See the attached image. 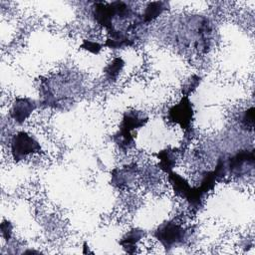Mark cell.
I'll list each match as a JSON object with an SVG mask.
<instances>
[{
	"instance_id": "obj_13",
	"label": "cell",
	"mask_w": 255,
	"mask_h": 255,
	"mask_svg": "<svg viewBox=\"0 0 255 255\" xmlns=\"http://www.w3.org/2000/svg\"><path fill=\"white\" fill-rule=\"evenodd\" d=\"M102 47H103V45H101L100 43L94 42L91 40H84L83 44L81 45V48H83L93 54H98L101 51Z\"/></svg>"
},
{
	"instance_id": "obj_7",
	"label": "cell",
	"mask_w": 255,
	"mask_h": 255,
	"mask_svg": "<svg viewBox=\"0 0 255 255\" xmlns=\"http://www.w3.org/2000/svg\"><path fill=\"white\" fill-rule=\"evenodd\" d=\"M168 9V3L163 1H155V2H149L144 10L143 13L140 15L142 23L148 24L149 22L156 19L158 16H160L165 10Z\"/></svg>"
},
{
	"instance_id": "obj_5",
	"label": "cell",
	"mask_w": 255,
	"mask_h": 255,
	"mask_svg": "<svg viewBox=\"0 0 255 255\" xmlns=\"http://www.w3.org/2000/svg\"><path fill=\"white\" fill-rule=\"evenodd\" d=\"M254 151L251 150H241L232 155L225 161L226 168L232 174L239 175L247 171L246 166L254 165Z\"/></svg>"
},
{
	"instance_id": "obj_9",
	"label": "cell",
	"mask_w": 255,
	"mask_h": 255,
	"mask_svg": "<svg viewBox=\"0 0 255 255\" xmlns=\"http://www.w3.org/2000/svg\"><path fill=\"white\" fill-rule=\"evenodd\" d=\"M167 174H168V180L175 194L182 198H186L188 193L191 190V185L188 183V181L184 177H182L181 175L173 171H170Z\"/></svg>"
},
{
	"instance_id": "obj_8",
	"label": "cell",
	"mask_w": 255,
	"mask_h": 255,
	"mask_svg": "<svg viewBox=\"0 0 255 255\" xmlns=\"http://www.w3.org/2000/svg\"><path fill=\"white\" fill-rule=\"evenodd\" d=\"M144 236V232L141 229L133 228L129 231H128L123 238L120 240V244L123 246V248L128 253H134L136 249L137 243L141 240V238Z\"/></svg>"
},
{
	"instance_id": "obj_11",
	"label": "cell",
	"mask_w": 255,
	"mask_h": 255,
	"mask_svg": "<svg viewBox=\"0 0 255 255\" xmlns=\"http://www.w3.org/2000/svg\"><path fill=\"white\" fill-rule=\"evenodd\" d=\"M125 66V62L122 58H115L105 69L106 78L109 81H116Z\"/></svg>"
},
{
	"instance_id": "obj_10",
	"label": "cell",
	"mask_w": 255,
	"mask_h": 255,
	"mask_svg": "<svg viewBox=\"0 0 255 255\" xmlns=\"http://www.w3.org/2000/svg\"><path fill=\"white\" fill-rule=\"evenodd\" d=\"M158 159H159V167L164 172L168 173L172 171V168L176 163V155L173 149L166 148L159 151Z\"/></svg>"
},
{
	"instance_id": "obj_14",
	"label": "cell",
	"mask_w": 255,
	"mask_h": 255,
	"mask_svg": "<svg viewBox=\"0 0 255 255\" xmlns=\"http://www.w3.org/2000/svg\"><path fill=\"white\" fill-rule=\"evenodd\" d=\"M242 122L244 123V125L246 127H253L254 124V108H250L249 110H247L242 118Z\"/></svg>"
},
{
	"instance_id": "obj_3",
	"label": "cell",
	"mask_w": 255,
	"mask_h": 255,
	"mask_svg": "<svg viewBox=\"0 0 255 255\" xmlns=\"http://www.w3.org/2000/svg\"><path fill=\"white\" fill-rule=\"evenodd\" d=\"M10 148L12 157L16 162L25 159L30 154L41 151L39 141L26 131H18L13 135Z\"/></svg>"
},
{
	"instance_id": "obj_2",
	"label": "cell",
	"mask_w": 255,
	"mask_h": 255,
	"mask_svg": "<svg viewBox=\"0 0 255 255\" xmlns=\"http://www.w3.org/2000/svg\"><path fill=\"white\" fill-rule=\"evenodd\" d=\"M187 229L173 220L161 223L154 231L153 236L167 250L183 244L187 239Z\"/></svg>"
},
{
	"instance_id": "obj_12",
	"label": "cell",
	"mask_w": 255,
	"mask_h": 255,
	"mask_svg": "<svg viewBox=\"0 0 255 255\" xmlns=\"http://www.w3.org/2000/svg\"><path fill=\"white\" fill-rule=\"evenodd\" d=\"M199 83H200V78H199L198 76H196V75H193V76L184 84V86H183V88H182V93H183V95L186 96V97H188V95H189L190 93H192V92L197 88V86L199 85Z\"/></svg>"
},
{
	"instance_id": "obj_4",
	"label": "cell",
	"mask_w": 255,
	"mask_h": 255,
	"mask_svg": "<svg viewBox=\"0 0 255 255\" xmlns=\"http://www.w3.org/2000/svg\"><path fill=\"white\" fill-rule=\"evenodd\" d=\"M168 117L180 128H189L193 117V108L188 97L183 96L176 105L172 106L168 112Z\"/></svg>"
},
{
	"instance_id": "obj_1",
	"label": "cell",
	"mask_w": 255,
	"mask_h": 255,
	"mask_svg": "<svg viewBox=\"0 0 255 255\" xmlns=\"http://www.w3.org/2000/svg\"><path fill=\"white\" fill-rule=\"evenodd\" d=\"M148 118L139 111H128L123 116L119 131L114 135L115 142L122 149H128L133 144L132 131L143 127Z\"/></svg>"
},
{
	"instance_id": "obj_15",
	"label": "cell",
	"mask_w": 255,
	"mask_h": 255,
	"mask_svg": "<svg viewBox=\"0 0 255 255\" xmlns=\"http://www.w3.org/2000/svg\"><path fill=\"white\" fill-rule=\"evenodd\" d=\"M1 233L6 240H9L12 233V225L10 224V222L3 221V223L1 224Z\"/></svg>"
},
{
	"instance_id": "obj_6",
	"label": "cell",
	"mask_w": 255,
	"mask_h": 255,
	"mask_svg": "<svg viewBox=\"0 0 255 255\" xmlns=\"http://www.w3.org/2000/svg\"><path fill=\"white\" fill-rule=\"evenodd\" d=\"M37 104L30 98H16L12 104L9 115L11 119L21 125L23 124L35 111Z\"/></svg>"
}]
</instances>
